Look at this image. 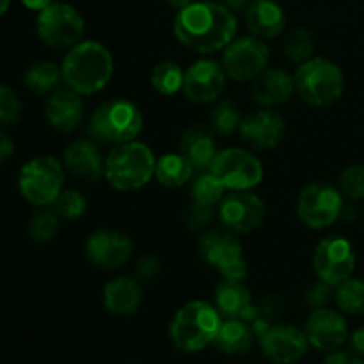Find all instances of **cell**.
Listing matches in <instances>:
<instances>
[{
	"mask_svg": "<svg viewBox=\"0 0 364 364\" xmlns=\"http://www.w3.org/2000/svg\"><path fill=\"white\" fill-rule=\"evenodd\" d=\"M348 340H350L352 352H355V354L364 358V327H358V329L348 336Z\"/></svg>",
	"mask_w": 364,
	"mask_h": 364,
	"instance_id": "45",
	"label": "cell"
},
{
	"mask_svg": "<svg viewBox=\"0 0 364 364\" xmlns=\"http://www.w3.org/2000/svg\"><path fill=\"white\" fill-rule=\"evenodd\" d=\"M13 151H14L13 139H11L6 132L0 130V166L13 156Z\"/></svg>",
	"mask_w": 364,
	"mask_h": 364,
	"instance_id": "44",
	"label": "cell"
},
{
	"mask_svg": "<svg viewBox=\"0 0 364 364\" xmlns=\"http://www.w3.org/2000/svg\"><path fill=\"white\" fill-rule=\"evenodd\" d=\"M36 31L46 46L55 50H70L82 41L85 20L80 11L64 2H52L39 11Z\"/></svg>",
	"mask_w": 364,
	"mask_h": 364,
	"instance_id": "8",
	"label": "cell"
},
{
	"mask_svg": "<svg viewBox=\"0 0 364 364\" xmlns=\"http://www.w3.org/2000/svg\"><path fill=\"white\" fill-rule=\"evenodd\" d=\"M23 80L28 91L43 96L50 95L59 87V84L63 82V73H60V66H57L52 60H39V63L28 66Z\"/></svg>",
	"mask_w": 364,
	"mask_h": 364,
	"instance_id": "29",
	"label": "cell"
},
{
	"mask_svg": "<svg viewBox=\"0 0 364 364\" xmlns=\"http://www.w3.org/2000/svg\"><path fill=\"white\" fill-rule=\"evenodd\" d=\"M194 176V167L181 153H166L156 159L155 178L160 185L169 188L183 187Z\"/></svg>",
	"mask_w": 364,
	"mask_h": 364,
	"instance_id": "28",
	"label": "cell"
},
{
	"mask_svg": "<svg viewBox=\"0 0 364 364\" xmlns=\"http://www.w3.org/2000/svg\"><path fill=\"white\" fill-rule=\"evenodd\" d=\"M21 117V102L7 85H0V124H14Z\"/></svg>",
	"mask_w": 364,
	"mask_h": 364,
	"instance_id": "38",
	"label": "cell"
},
{
	"mask_svg": "<svg viewBox=\"0 0 364 364\" xmlns=\"http://www.w3.org/2000/svg\"><path fill=\"white\" fill-rule=\"evenodd\" d=\"M338 188L347 201L355 203L364 199V166L355 164V166L347 167L340 174Z\"/></svg>",
	"mask_w": 364,
	"mask_h": 364,
	"instance_id": "37",
	"label": "cell"
},
{
	"mask_svg": "<svg viewBox=\"0 0 364 364\" xmlns=\"http://www.w3.org/2000/svg\"><path fill=\"white\" fill-rule=\"evenodd\" d=\"M334 302L348 315H364V279L348 277L334 288Z\"/></svg>",
	"mask_w": 364,
	"mask_h": 364,
	"instance_id": "33",
	"label": "cell"
},
{
	"mask_svg": "<svg viewBox=\"0 0 364 364\" xmlns=\"http://www.w3.org/2000/svg\"><path fill=\"white\" fill-rule=\"evenodd\" d=\"M304 333L316 350L334 352L348 340V323L341 313L331 308L313 309L306 320Z\"/></svg>",
	"mask_w": 364,
	"mask_h": 364,
	"instance_id": "18",
	"label": "cell"
},
{
	"mask_svg": "<svg viewBox=\"0 0 364 364\" xmlns=\"http://www.w3.org/2000/svg\"><path fill=\"white\" fill-rule=\"evenodd\" d=\"M164 2L167 4L169 7H173V9H183V7H187L188 4H192L194 0H164Z\"/></svg>",
	"mask_w": 364,
	"mask_h": 364,
	"instance_id": "49",
	"label": "cell"
},
{
	"mask_svg": "<svg viewBox=\"0 0 364 364\" xmlns=\"http://www.w3.org/2000/svg\"><path fill=\"white\" fill-rule=\"evenodd\" d=\"M259 348L274 364H291L301 361L309 348L304 329L290 323H274L262 338Z\"/></svg>",
	"mask_w": 364,
	"mask_h": 364,
	"instance_id": "17",
	"label": "cell"
},
{
	"mask_svg": "<svg viewBox=\"0 0 364 364\" xmlns=\"http://www.w3.org/2000/svg\"><path fill=\"white\" fill-rule=\"evenodd\" d=\"M283 309H284V301L281 295L277 294L265 295V297L256 304V311H258L256 318H262L274 326V323H277V320L281 318V315H283Z\"/></svg>",
	"mask_w": 364,
	"mask_h": 364,
	"instance_id": "41",
	"label": "cell"
},
{
	"mask_svg": "<svg viewBox=\"0 0 364 364\" xmlns=\"http://www.w3.org/2000/svg\"><path fill=\"white\" fill-rule=\"evenodd\" d=\"M9 4H11V0H0V16H4V14H6V11L9 9Z\"/></svg>",
	"mask_w": 364,
	"mask_h": 364,
	"instance_id": "50",
	"label": "cell"
},
{
	"mask_svg": "<svg viewBox=\"0 0 364 364\" xmlns=\"http://www.w3.org/2000/svg\"><path fill=\"white\" fill-rule=\"evenodd\" d=\"M283 50L287 59L299 66L315 57V38L306 27H294L284 36Z\"/></svg>",
	"mask_w": 364,
	"mask_h": 364,
	"instance_id": "32",
	"label": "cell"
},
{
	"mask_svg": "<svg viewBox=\"0 0 364 364\" xmlns=\"http://www.w3.org/2000/svg\"><path fill=\"white\" fill-rule=\"evenodd\" d=\"M52 208L55 210V213L60 219H80L87 212V199L84 198L82 192L75 191V188H64L59 194V198L55 199V203L52 205Z\"/></svg>",
	"mask_w": 364,
	"mask_h": 364,
	"instance_id": "36",
	"label": "cell"
},
{
	"mask_svg": "<svg viewBox=\"0 0 364 364\" xmlns=\"http://www.w3.org/2000/svg\"><path fill=\"white\" fill-rule=\"evenodd\" d=\"M156 159L144 142L132 141L114 146L105 159V180L117 191L130 192L146 187L155 176Z\"/></svg>",
	"mask_w": 364,
	"mask_h": 364,
	"instance_id": "5",
	"label": "cell"
},
{
	"mask_svg": "<svg viewBox=\"0 0 364 364\" xmlns=\"http://www.w3.org/2000/svg\"><path fill=\"white\" fill-rule=\"evenodd\" d=\"M52 2H53V0H21V4H23L27 9L38 11V13H39V11L45 9V7H48Z\"/></svg>",
	"mask_w": 364,
	"mask_h": 364,
	"instance_id": "47",
	"label": "cell"
},
{
	"mask_svg": "<svg viewBox=\"0 0 364 364\" xmlns=\"http://www.w3.org/2000/svg\"><path fill=\"white\" fill-rule=\"evenodd\" d=\"M287 123L283 116L270 109H259L244 116L240 135L255 149H272L283 141Z\"/></svg>",
	"mask_w": 364,
	"mask_h": 364,
	"instance_id": "19",
	"label": "cell"
},
{
	"mask_svg": "<svg viewBox=\"0 0 364 364\" xmlns=\"http://www.w3.org/2000/svg\"><path fill=\"white\" fill-rule=\"evenodd\" d=\"M185 226L192 231H201L208 228V224L213 220V206L201 205V203H191L183 215Z\"/></svg>",
	"mask_w": 364,
	"mask_h": 364,
	"instance_id": "40",
	"label": "cell"
},
{
	"mask_svg": "<svg viewBox=\"0 0 364 364\" xmlns=\"http://www.w3.org/2000/svg\"><path fill=\"white\" fill-rule=\"evenodd\" d=\"M340 219H341V220H345V223L352 224V223H354L355 219H358V210L352 208V206H345L343 212H341V217H340Z\"/></svg>",
	"mask_w": 364,
	"mask_h": 364,
	"instance_id": "48",
	"label": "cell"
},
{
	"mask_svg": "<svg viewBox=\"0 0 364 364\" xmlns=\"http://www.w3.org/2000/svg\"><path fill=\"white\" fill-rule=\"evenodd\" d=\"M173 31L180 45L206 55L220 52L237 38L238 21L220 2H192L178 11Z\"/></svg>",
	"mask_w": 364,
	"mask_h": 364,
	"instance_id": "1",
	"label": "cell"
},
{
	"mask_svg": "<svg viewBox=\"0 0 364 364\" xmlns=\"http://www.w3.org/2000/svg\"><path fill=\"white\" fill-rule=\"evenodd\" d=\"M27 230L32 242H36V244H50L59 235L60 217L57 215L53 208L41 206V208L32 213Z\"/></svg>",
	"mask_w": 364,
	"mask_h": 364,
	"instance_id": "31",
	"label": "cell"
},
{
	"mask_svg": "<svg viewBox=\"0 0 364 364\" xmlns=\"http://www.w3.org/2000/svg\"><path fill=\"white\" fill-rule=\"evenodd\" d=\"M322 364H364V361L361 355H358L355 352L334 350L327 355Z\"/></svg>",
	"mask_w": 364,
	"mask_h": 364,
	"instance_id": "43",
	"label": "cell"
},
{
	"mask_svg": "<svg viewBox=\"0 0 364 364\" xmlns=\"http://www.w3.org/2000/svg\"><path fill=\"white\" fill-rule=\"evenodd\" d=\"M242 119H244L242 110L231 100H223L217 103L215 109L210 114V124L219 135H231L240 130Z\"/></svg>",
	"mask_w": 364,
	"mask_h": 364,
	"instance_id": "35",
	"label": "cell"
},
{
	"mask_svg": "<svg viewBox=\"0 0 364 364\" xmlns=\"http://www.w3.org/2000/svg\"><path fill=\"white\" fill-rule=\"evenodd\" d=\"M185 71L173 60H162L151 70V85L164 96H174L183 89Z\"/></svg>",
	"mask_w": 364,
	"mask_h": 364,
	"instance_id": "30",
	"label": "cell"
},
{
	"mask_svg": "<svg viewBox=\"0 0 364 364\" xmlns=\"http://www.w3.org/2000/svg\"><path fill=\"white\" fill-rule=\"evenodd\" d=\"M134 252L130 237L116 230H98L85 240V256L102 270H117L127 265Z\"/></svg>",
	"mask_w": 364,
	"mask_h": 364,
	"instance_id": "16",
	"label": "cell"
},
{
	"mask_svg": "<svg viewBox=\"0 0 364 364\" xmlns=\"http://www.w3.org/2000/svg\"><path fill=\"white\" fill-rule=\"evenodd\" d=\"M160 270H162V263H160L159 256L144 255L135 267V277L139 281H149L159 276Z\"/></svg>",
	"mask_w": 364,
	"mask_h": 364,
	"instance_id": "42",
	"label": "cell"
},
{
	"mask_svg": "<svg viewBox=\"0 0 364 364\" xmlns=\"http://www.w3.org/2000/svg\"><path fill=\"white\" fill-rule=\"evenodd\" d=\"M144 116L134 102L114 98L96 107L87 123V135L103 144H124L141 135Z\"/></svg>",
	"mask_w": 364,
	"mask_h": 364,
	"instance_id": "4",
	"label": "cell"
},
{
	"mask_svg": "<svg viewBox=\"0 0 364 364\" xmlns=\"http://www.w3.org/2000/svg\"><path fill=\"white\" fill-rule=\"evenodd\" d=\"M198 247L203 259L213 267L224 279L244 281L247 277V259L244 256V247L235 233L208 230L201 235Z\"/></svg>",
	"mask_w": 364,
	"mask_h": 364,
	"instance_id": "9",
	"label": "cell"
},
{
	"mask_svg": "<svg viewBox=\"0 0 364 364\" xmlns=\"http://www.w3.org/2000/svg\"><path fill=\"white\" fill-rule=\"evenodd\" d=\"M223 316L213 304L192 301L181 306L169 326V336L174 347L187 354L205 350L215 341Z\"/></svg>",
	"mask_w": 364,
	"mask_h": 364,
	"instance_id": "3",
	"label": "cell"
},
{
	"mask_svg": "<svg viewBox=\"0 0 364 364\" xmlns=\"http://www.w3.org/2000/svg\"><path fill=\"white\" fill-rule=\"evenodd\" d=\"M180 153L192 164L194 171H210L217 156V144L212 132L201 124L187 128L181 135Z\"/></svg>",
	"mask_w": 364,
	"mask_h": 364,
	"instance_id": "26",
	"label": "cell"
},
{
	"mask_svg": "<svg viewBox=\"0 0 364 364\" xmlns=\"http://www.w3.org/2000/svg\"><path fill=\"white\" fill-rule=\"evenodd\" d=\"M217 311L224 318H240L251 323L256 318V304H252L251 291L245 287L244 281L223 279L215 288L213 295Z\"/></svg>",
	"mask_w": 364,
	"mask_h": 364,
	"instance_id": "23",
	"label": "cell"
},
{
	"mask_svg": "<svg viewBox=\"0 0 364 364\" xmlns=\"http://www.w3.org/2000/svg\"><path fill=\"white\" fill-rule=\"evenodd\" d=\"M313 267L318 279L336 288L352 277L355 270V252L350 242L343 237H327L318 242L313 255Z\"/></svg>",
	"mask_w": 364,
	"mask_h": 364,
	"instance_id": "14",
	"label": "cell"
},
{
	"mask_svg": "<svg viewBox=\"0 0 364 364\" xmlns=\"http://www.w3.org/2000/svg\"><path fill=\"white\" fill-rule=\"evenodd\" d=\"M210 171L230 191H252L263 180L259 159L242 148H226L217 153Z\"/></svg>",
	"mask_w": 364,
	"mask_h": 364,
	"instance_id": "12",
	"label": "cell"
},
{
	"mask_svg": "<svg viewBox=\"0 0 364 364\" xmlns=\"http://www.w3.org/2000/svg\"><path fill=\"white\" fill-rule=\"evenodd\" d=\"M270 60V48L263 39L256 36L235 38L223 50L224 71L237 82H252L262 71L267 70Z\"/></svg>",
	"mask_w": 364,
	"mask_h": 364,
	"instance_id": "11",
	"label": "cell"
},
{
	"mask_svg": "<svg viewBox=\"0 0 364 364\" xmlns=\"http://www.w3.org/2000/svg\"><path fill=\"white\" fill-rule=\"evenodd\" d=\"M294 75L283 68H267L251 82L252 100L265 109L283 105L294 96Z\"/></svg>",
	"mask_w": 364,
	"mask_h": 364,
	"instance_id": "22",
	"label": "cell"
},
{
	"mask_svg": "<svg viewBox=\"0 0 364 364\" xmlns=\"http://www.w3.org/2000/svg\"><path fill=\"white\" fill-rule=\"evenodd\" d=\"M63 166L71 176L85 181H96L105 174V159L96 141L77 139L64 149Z\"/></svg>",
	"mask_w": 364,
	"mask_h": 364,
	"instance_id": "21",
	"label": "cell"
},
{
	"mask_svg": "<svg viewBox=\"0 0 364 364\" xmlns=\"http://www.w3.org/2000/svg\"><path fill=\"white\" fill-rule=\"evenodd\" d=\"M255 333L251 326L240 318H226L215 336V347L226 355H244L251 350Z\"/></svg>",
	"mask_w": 364,
	"mask_h": 364,
	"instance_id": "27",
	"label": "cell"
},
{
	"mask_svg": "<svg viewBox=\"0 0 364 364\" xmlns=\"http://www.w3.org/2000/svg\"><path fill=\"white\" fill-rule=\"evenodd\" d=\"M224 192H226V187L217 180V176L212 171H201V173H198V176L192 180L191 196L194 203L215 206L223 201Z\"/></svg>",
	"mask_w": 364,
	"mask_h": 364,
	"instance_id": "34",
	"label": "cell"
},
{
	"mask_svg": "<svg viewBox=\"0 0 364 364\" xmlns=\"http://www.w3.org/2000/svg\"><path fill=\"white\" fill-rule=\"evenodd\" d=\"M245 23L256 38L276 39L287 27V13L276 0H251L245 9Z\"/></svg>",
	"mask_w": 364,
	"mask_h": 364,
	"instance_id": "24",
	"label": "cell"
},
{
	"mask_svg": "<svg viewBox=\"0 0 364 364\" xmlns=\"http://www.w3.org/2000/svg\"><path fill=\"white\" fill-rule=\"evenodd\" d=\"M304 301L309 308L320 309V308H329L331 302L334 301V287L322 279H316L315 283L309 284L306 290Z\"/></svg>",
	"mask_w": 364,
	"mask_h": 364,
	"instance_id": "39",
	"label": "cell"
},
{
	"mask_svg": "<svg viewBox=\"0 0 364 364\" xmlns=\"http://www.w3.org/2000/svg\"><path fill=\"white\" fill-rule=\"evenodd\" d=\"M345 208V198L338 187L331 183H309L302 188L297 199V215L306 228L326 230L340 220Z\"/></svg>",
	"mask_w": 364,
	"mask_h": 364,
	"instance_id": "10",
	"label": "cell"
},
{
	"mask_svg": "<svg viewBox=\"0 0 364 364\" xmlns=\"http://www.w3.org/2000/svg\"><path fill=\"white\" fill-rule=\"evenodd\" d=\"M66 169L55 156L41 155L28 160L18 176L20 194L36 206H52L64 191Z\"/></svg>",
	"mask_w": 364,
	"mask_h": 364,
	"instance_id": "7",
	"label": "cell"
},
{
	"mask_svg": "<svg viewBox=\"0 0 364 364\" xmlns=\"http://www.w3.org/2000/svg\"><path fill=\"white\" fill-rule=\"evenodd\" d=\"M63 82L68 89L82 96L103 91L114 75V57L98 41H80L68 50L60 64Z\"/></svg>",
	"mask_w": 364,
	"mask_h": 364,
	"instance_id": "2",
	"label": "cell"
},
{
	"mask_svg": "<svg viewBox=\"0 0 364 364\" xmlns=\"http://www.w3.org/2000/svg\"><path fill=\"white\" fill-rule=\"evenodd\" d=\"M267 217V206L251 191H233L219 203V220L235 235H249L258 230Z\"/></svg>",
	"mask_w": 364,
	"mask_h": 364,
	"instance_id": "13",
	"label": "cell"
},
{
	"mask_svg": "<svg viewBox=\"0 0 364 364\" xmlns=\"http://www.w3.org/2000/svg\"><path fill=\"white\" fill-rule=\"evenodd\" d=\"M142 304V287L137 277L119 276L109 281L103 288V306L109 313L130 316Z\"/></svg>",
	"mask_w": 364,
	"mask_h": 364,
	"instance_id": "25",
	"label": "cell"
},
{
	"mask_svg": "<svg viewBox=\"0 0 364 364\" xmlns=\"http://www.w3.org/2000/svg\"><path fill=\"white\" fill-rule=\"evenodd\" d=\"M294 80L297 95L313 107L334 105L345 91L341 68L323 57H311L306 63L299 64Z\"/></svg>",
	"mask_w": 364,
	"mask_h": 364,
	"instance_id": "6",
	"label": "cell"
},
{
	"mask_svg": "<svg viewBox=\"0 0 364 364\" xmlns=\"http://www.w3.org/2000/svg\"><path fill=\"white\" fill-rule=\"evenodd\" d=\"M226 71L213 59H198L185 70L183 95L192 103H212L226 89Z\"/></svg>",
	"mask_w": 364,
	"mask_h": 364,
	"instance_id": "15",
	"label": "cell"
},
{
	"mask_svg": "<svg viewBox=\"0 0 364 364\" xmlns=\"http://www.w3.org/2000/svg\"><path fill=\"white\" fill-rule=\"evenodd\" d=\"M45 117L55 132L70 134L77 130L84 121V98L71 89H55L50 92L45 102Z\"/></svg>",
	"mask_w": 364,
	"mask_h": 364,
	"instance_id": "20",
	"label": "cell"
},
{
	"mask_svg": "<svg viewBox=\"0 0 364 364\" xmlns=\"http://www.w3.org/2000/svg\"><path fill=\"white\" fill-rule=\"evenodd\" d=\"M249 2H251V0H220V4H223L224 7H228L230 11H233V13L247 9Z\"/></svg>",
	"mask_w": 364,
	"mask_h": 364,
	"instance_id": "46",
	"label": "cell"
}]
</instances>
